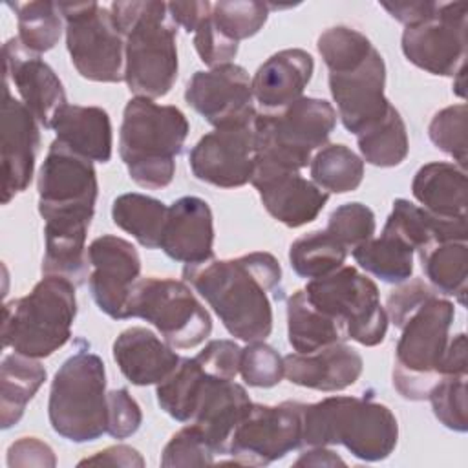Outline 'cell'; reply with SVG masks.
<instances>
[{
	"instance_id": "obj_6",
	"label": "cell",
	"mask_w": 468,
	"mask_h": 468,
	"mask_svg": "<svg viewBox=\"0 0 468 468\" xmlns=\"http://www.w3.org/2000/svg\"><path fill=\"white\" fill-rule=\"evenodd\" d=\"M106 369L88 347L68 356L53 377L48 402L49 424L71 442H90L106 433Z\"/></svg>"
},
{
	"instance_id": "obj_3",
	"label": "cell",
	"mask_w": 468,
	"mask_h": 468,
	"mask_svg": "<svg viewBox=\"0 0 468 468\" xmlns=\"http://www.w3.org/2000/svg\"><path fill=\"white\" fill-rule=\"evenodd\" d=\"M188 128L179 108L157 104L146 97L130 99L119 132V155L130 179L150 190L168 186Z\"/></svg>"
},
{
	"instance_id": "obj_7",
	"label": "cell",
	"mask_w": 468,
	"mask_h": 468,
	"mask_svg": "<svg viewBox=\"0 0 468 468\" xmlns=\"http://www.w3.org/2000/svg\"><path fill=\"white\" fill-rule=\"evenodd\" d=\"M335 126L336 110L314 97H302L278 112H258L254 161L300 172L325 146Z\"/></svg>"
},
{
	"instance_id": "obj_30",
	"label": "cell",
	"mask_w": 468,
	"mask_h": 468,
	"mask_svg": "<svg viewBox=\"0 0 468 468\" xmlns=\"http://www.w3.org/2000/svg\"><path fill=\"white\" fill-rule=\"evenodd\" d=\"M46 380V369L38 358L11 353L2 358L0 366V426L9 430L15 426L27 402L35 397Z\"/></svg>"
},
{
	"instance_id": "obj_36",
	"label": "cell",
	"mask_w": 468,
	"mask_h": 468,
	"mask_svg": "<svg viewBox=\"0 0 468 468\" xmlns=\"http://www.w3.org/2000/svg\"><path fill=\"white\" fill-rule=\"evenodd\" d=\"M208 377L196 356L181 358L170 377L157 384L155 395L161 410L179 422H190Z\"/></svg>"
},
{
	"instance_id": "obj_29",
	"label": "cell",
	"mask_w": 468,
	"mask_h": 468,
	"mask_svg": "<svg viewBox=\"0 0 468 468\" xmlns=\"http://www.w3.org/2000/svg\"><path fill=\"white\" fill-rule=\"evenodd\" d=\"M411 194L437 218H466V172L455 163L433 161L420 166L413 177Z\"/></svg>"
},
{
	"instance_id": "obj_40",
	"label": "cell",
	"mask_w": 468,
	"mask_h": 468,
	"mask_svg": "<svg viewBox=\"0 0 468 468\" xmlns=\"http://www.w3.org/2000/svg\"><path fill=\"white\" fill-rule=\"evenodd\" d=\"M269 7L254 0H221L212 4L210 18L214 26L230 40L238 42L254 37L267 22Z\"/></svg>"
},
{
	"instance_id": "obj_44",
	"label": "cell",
	"mask_w": 468,
	"mask_h": 468,
	"mask_svg": "<svg viewBox=\"0 0 468 468\" xmlns=\"http://www.w3.org/2000/svg\"><path fill=\"white\" fill-rule=\"evenodd\" d=\"M441 424L453 431H466V375H444L428 395Z\"/></svg>"
},
{
	"instance_id": "obj_46",
	"label": "cell",
	"mask_w": 468,
	"mask_h": 468,
	"mask_svg": "<svg viewBox=\"0 0 468 468\" xmlns=\"http://www.w3.org/2000/svg\"><path fill=\"white\" fill-rule=\"evenodd\" d=\"M214 452L196 424H186L166 442L161 466H205L214 463Z\"/></svg>"
},
{
	"instance_id": "obj_52",
	"label": "cell",
	"mask_w": 468,
	"mask_h": 468,
	"mask_svg": "<svg viewBox=\"0 0 468 468\" xmlns=\"http://www.w3.org/2000/svg\"><path fill=\"white\" fill-rule=\"evenodd\" d=\"M380 5L404 27L417 26L428 18H431L437 13L439 2L431 0H391V2H380Z\"/></svg>"
},
{
	"instance_id": "obj_45",
	"label": "cell",
	"mask_w": 468,
	"mask_h": 468,
	"mask_svg": "<svg viewBox=\"0 0 468 468\" xmlns=\"http://www.w3.org/2000/svg\"><path fill=\"white\" fill-rule=\"evenodd\" d=\"M239 375L252 388H272L285 377L283 356L263 340L247 342L241 349Z\"/></svg>"
},
{
	"instance_id": "obj_18",
	"label": "cell",
	"mask_w": 468,
	"mask_h": 468,
	"mask_svg": "<svg viewBox=\"0 0 468 468\" xmlns=\"http://www.w3.org/2000/svg\"><path fill=\"white\" fill-rule=\"evenodd\" d=\"M88 285L97 307L113 320L128 318V300L141 272L137 249L112 234L95 238L88 247Z\"/></svg>"
},
{
	"instance_id": "obj_53",
	"label": "cell",
	"mask_w": 468,
	"mask_h": 468,
	"mask_svg": "<svg viewBox=\"0 0 468 468\" xmlns=\"http://www.w3.org/2000/svg\"><path fill=\"white\" fill-rule=\"evenodd\" d=\"M80 466L84 464H95V466H124V468H143L144 466V459L141 457V453L126 444H115V446H108L97 453H93L91 457H86L79 463Z\"/></svg>"
},
{
	"instance_id": "obj_32",
	"label": "cell",
	"mask_w": 468,
	"mask_h": 468,
	"mask_svg": "<svg viewBox=\"0 0 468 468\" xmlns=\"http://www.w3.org/2000/svg\"><path fill=\"white\" fill-rule=\"evenodd\" d=\"M166 216L168 207L163 201L139 192L121 194L112 205L113 223L146 249L159 247Z\"/></svg>"
},
{
	"instance_id": "obj_31",
	"label": "cell",
	"mask_w": 468,
	"mask_h": 468,
	"mask_svg": "<svg viewBox=\"0 0 468 468\" xmlns=\"http://www.w3.org/2000/svg\"><path fill=\"white\" fill-rule=\"evenodd\" d=\"M287 336L296 353H313L325 346L346 342L342 325L316 309L303 289L287 298Z\"/></svg>"
},
{
	"instance_id": "obj_57",
	"label": "cell",
	"mask_w": 468,
	"mask_h": 468,
	"mask_svg": "<svg viewBox=\"0 0 468 468\" xmlns=\"http://www.w3.org/2000/svg\"><path fill=\"white\" fill-rule=\"evenodd\" d=\"M453 91L459 97H464V68L453 77Z\"/></svg>"
},
{
	"instance_id": "obj_28",
	"label": "cell",
	"mask_w": 468,
	"mask_h": 468,
	"mask_svg": "<svg viewBox=\"0 0 468 468\" xmlns=\"http://www.w3.org/2000/svg\"><path fill=\"white\" fill-rule=\"evenodd\" d=\"M402 239L413 252H420L441 241H466V218L442 219L408 199H395L391 214L382 229Z\"/></svg>"
},
{
	"instance_id": "obj_15",
	"label": "cell",
	"mask_w": 468,
	"mask_h": 468,
	"mask_svg": "<svg viewBox=\"0 0 468 468\" xmlns=\"http://www.w3.org/2000/svg\"><path fill=\"white\" fill-rule=\"evenodd\" d=\"M185 101L214 128L252 122L258 115L250 77L234 62L196 71L186 84Z\"/></svg>"
},
{
	"instance_id": "obj_51",
	"label": "cell",
	"mask_w": 468,
	"mask_h": 468,
	"mask_svg": "<svg viewBox=\"0 0 468 468\" xmlns=\"http://www.w3.org/2000/svg\"><path fill=\"white\" fill-rule=\"evenodd\" d=\"M57 459L49 444L37 437H20L7 448V466H55Z\"/></svg>"
},
{
	"instance_id": "obj_9",
	"label": "cell",
	"mask_w": 468,
	"mask_h": 468,
	"mask_svg": "<svg viewBox=\"0 0 468 468\" xmlns=\"http://www.w3.org/2000/svg\"><path fill=\"white\" fill-rule=\"evenodd\" d=\"M309 302L335 318L346 335L362 346H378L388 331V314L380 305L377 283L351 265L309 280L303 287Z\"/></svg>"
},
{
	"instance_id": "obj_13",
	"label": "cell",
	"mask_w": 468,
	"mask_h": 468,
	"mask_svg": "<svg viewBox=\"0 0 468 468\" xmlns=\"http://www.w3.org/2000/svg\"><path fill=\"white\" fill-rule=\"evenodd\" d=\"M466 2H439L437 13L402 31V53L417 68L455 77L466 64Z\"/></svg>"
},
{
	"instance_id": "obj_27",
	"label": "cell",
	"mask_w": 468,
	"mask_h": 468,
	"mask_svg": "<svg viewBox=\"0 0 468 468\" xmlns=\"http://www.w3.org/2000/svg\"><path fill=\"white\" fill-rule=\"evenodd\" d=\"M51 130L57 141L90 161L108 163L112 159V121L99 106L66 104L57 113Z\"/></svg>"
},
{
	"instance_id": "obj_14",
	"label": "cell",
	"mask_w": 468,
	"mask_h": 468,
	"mask_svg": "<svg viewBox=\"0 0 468 468\" xmlns=\"http://www.w3.org/2000/svg\"><path fill=\"white\" fill-rule=\"evenodd\" d=\"M38 212L93 216L99 192L93 161L53 141L38 170Z\"/></svg>"
},
{
	"instance_id": "obj_34",
	"label": "cell",
	"mask_w": 468,
	"mask_h": 468,
	"mask_svg": "<svg viewBox=\"0 0 468 468\" xmlns=\"http://www.w3.org/2000/svg\"><path fill=\"white\" fill-rule=\"evenodd\" d=\"M356 143L362 161L380 168L400 165L410 152L406 124L393 104L384 117L356 135Z\"/></svg>"
},
{
	"instance_id": "obj_8",
	"label": "cell",
	"mask_w": 468,
	"mask_h": 468,
	"mask_svg": "<svg viewBox=\"0 0 468 468\" xmlns=\"http://www.w3.org/2000/svg\"><path fill=\"white\" fill-rule=\"evenodd\" d=\"M453 316V303L433 294L400 327L393 386L404 399L424 400L441 380Z\"/></svg>"
},
{
	"instance_id": "obj_50",
	"label": "cell",
	"mask_w": 468,
	"mask_h": 468,
	"mask_svg": "<svg viewBox=\"0 0 468 468\" xmlns=\"http://www.w3.org/2000/svg\"><path fill=\"white\" fill-rule=\"evenodd\" d=\"M196 358L210 377L234 380L239 373L241 347L234 340H210Z\"/></svg>"
},
{
	"instance_id": "obj_24",
	"label": "cell",
	"mask_w": 468,
	"mask_h": 468,
	"mask_svg": "<svg viewBox=\"0 0 468 468\" xmlns=\"http://www.w3.org/2000/svg\"><path fill=\"white\" fill-rule=\"evenodd\" d=\"M313 71L314 60L305 49L289 48L271 55L250 79L258 112H278L302 99Z\"/></svg>"
},
{
	"instance_id": "obj_54",
	"label": "cell",
	"mask_w": 468,
	"mask_h": 468,
	"mask_svg": "<svg viewBox=\"0 0 468 468\" xmlns=\"http://www.w3.org/2000/svg\"><path fill=\"white\" fill-rule=\"evenodd\" d=\"M168 13L176 26H181L185 31L194 33L203 20L210 16L212 4L210 2H168Z\"/></svg>"
},
{
	"instance_id": "obj_19",
	"label": "cell",
	"mask_w": 468,
	"mask_h": 468,
	"mask_svg": "<svg viewBox=\"0 0 468 468\" xmlns=\"http://www.w3.org/2000/svg\"><path fill=\"white\" fill-rule=\"evenodd\" d=\"M4 80L13 84L20 101L38 121L40 128L51 130L57 113L68 104L64 86L53 68L37 53L29 51L18 37L4 48Z\"/></svg>"
},
{
	"instance_id": "obj_55",
	"label": "cell",
	"mask_w": 468,
	"mask_h": 468,
	"mask_svg": "<svg viewBox=\"0 0 468 468\" xmlns=\"http://www.w3.org/2000/svg\"><path fill=\"white\" fill-rule=\"evenodd\" d=\"M466 335L459 333L450 338L444 358H442V377L444 375H466Z\"/></svg>"
},
{
	"instance_id": "obj_37",
	"label": "cell",
	"mask_w": 468,
	"mask_h": 468,
	"mask_svg": "<svg viewBox=\"0 0 468 468\" xmlns=\"http://www.w3.org/2000/svg\"><path fill=\"white\" fill-rule=\"evenodd\" d=\"M309 174L311 181L327 194H346L360 186L364 161L346 144H325L311 157Z\"/></svg>"
},
{
	"instance_id": "obj_4",
	"label": "cell",
	"mask_w": 468,
	"mask_h": 468,
	"mask_svg": "<svg viewBox=\"0 0 468 468\" xmlns=\"http://www.w3.org/2000/svg\"><path fill=\"white\" fill-rule=\"evenodd\" d=\"M302 446H346L360 461L389 457L399 441V424L386 404L366 397H327L303 404Z\"/></svg>"
},
{
	"instance_id": "obj_12",
	"label": "cell",
	"mask_w": 468,
	"mask_h": 468,
	"mask_svg": "<svg viewBox=\"0 0 468 468\" xmlns=\"http://www.w3.org/2000/svg\"><path fill=\"white\" fill-rule=\"evenodd\" d=\"M303 404L285 400L276 406L250 404L245 417L234 428L225 463L243 466H265L302 446Z\"/></svg>"
},
{
	"instance_id": "obj_38",
	"label": "cell",
	"mask_w": 468,
	"mask_h": 468,
	"mask_svg": "<svg viewBox=\"0 0 468 468\" xmlns=\"http://www.w3.org/2000/svg\"><path fill=\"white\" fill-rule=\"evenodd\" d=\"M347 254V249L325 230H311L292 241L289 261L300 278L316 280L340 269Z\"/></svg>"
},
{
	"instance_id": "obj_11",
	"label": "cell",
	"mask_w": 468,
	"mask_h": 468,
	"mask_svg": "<svg viewBox=\"0 0 468 468\" xmlns=\"http://www.w3.org/2000/svg\"><path fill=\"white\" fill-rule=\"evenodd\" d=\"M66 48L80 77L93 82L124 80V37L110 7L97 2H58Z\"/></svg>"
},
{
	"instance_id": "obj_25",
	"label": "cell",
	"mask_w": 468,
	"mask_h": 468,
	"mask_svg": "<svg viewBox=\"0 0 468 468\" xmlns=\"http://www.w3.org/2000/svg\"><path fill=\"white\" fill-rule=\"evenodd\" d=\"M113 360L135 386L161 384L179 364L174 347L146 327H128L113 342Z\"/></svg>"
},
{
	"instance_id": "obj_2",
	"label": "cell",
	"mask_w": 468,
	"mask_h": 468,
	"mask_svg": "<svg viewBox=\"0 0 468 468\" xmlns=\"http://www.w3.org/2000/svg\"><path fill=\"white\" fill-rule=\"evenodd\" d=\"M112 18L124 37V82L135 97H165L177 79V26L166 2H112Z\"/></svg>"
},
{
	"instance_id": "obj_42",
	"label": "cell",
	"mask_w": 468,
	"mask_h": 468,
	"mask_svg": "<svg viewBox=\"0 0 468 468\" xmlns=\"http://www.w3.org/2000/svg\"><path fill=\"white\" fill-rule=\"evenodd\" d=\"M375 229L377 221L373 210L364 203L353 201L336 207L329 214L327 227L324 230L331 234L344 249H347V252H351L355 247L371 239Z\"/></svg>"
},
{
	"instance_id": "obj_17",
	"label": "cell",
	"mask_w": 468,
	"mask_h": 468,
	"mask_svg": "<svg viewBox=\"0 0 468 468\" xmlns=\"http://www.w3.org/2000/svg\"><path fill=\"white\" fill-rule=\"evenodd\" d=\"M329 91L344 128L355 135L386 115L391 102L386 88V64L377 48L360 62L329 71Z\"/></svg>"
},
{
	"instance_id": "obj_39",
	"label": "cell",
	"mask_w": 468,
	"mask_h": 468,
	"mask_svg": "<svg viewBox=\"0 0 468 468\" xmlns=\"http://www.w3.org/2000/svg\"><path fill=\"white\" fill-rule=\"evenodd\" d=\"M9 7L16 13L18 40L40 55L57 46L62 35V15L55 2H15Z\"/></svg>"
},
{
	"instance_id": "obj_20",
	"label": "cell",
	"mask_w": 468,
	"mask_h": 468,
	"mask_svg": "<svg viewBox=\"0 0 468 468\" xmlns=\"http://www.w3.org/2000/svg\"><path fill=\"white\" fill-rule=\"evenodd\" d=\"M250 183L258 190L265 210L289 229L314 221L329 199L325 190L298 170L265 163L254 161Z\"/></svg>"
},
{
	"instance_id": "obj_56",
	"label": "cell",
	"mask_w": 468,
	"mask_h": 468,
	"mask_svg": "<svg viewBox=\"0 0 468 468\" xmlns=\"http://www.w3.org/2000/svg\"><path fill=\"white\" fill-rule=\"evenodd\" d=\"M336 464H346V461L335 452L327 450L325 446H311V450L303 452L294 461V466H336Z\"/></svg>"
},
{
	"instance_id": "obj_48",
	"label": "cell",
	"mask_w": 468,
	"mask_h": 468,
	"mask_svg": "<svg viewBox=\"0 0 468 468\" xmlns=\"http://www.w3.org/2000/svg\"><path fill=\"white\" fill-rule=\"evenodd\" d=\"M108 424L106 433L113 439L133 435L143 422V411L126 388L108 391Z\"/></svg>"
},
{
	"instance_id": "obj_1",
	"label": "cell",
	"mask_w": 468,
	"mask_h": 468,
	"mask_svg": "<svg viewBox=\"0 0 468 468\" xmlns=\"http://www.w3.org/2000/svg\"><path fill=\"white\" fill-rule=\"evenodd\" d=\"M183 280L212 307L225 329L243 340H265L272 331L269 292L282 282V267L271 252H249L232 260L185 265Z\"/></svg>"
},
{
	"instance_id": "obj_5",
	"label": "cell",
	"mask_w": 468,
	"mask_h": 468,
	"mask_svg": "<svg viewBox=\"0 0 468 468\" xmlns=\"http://www.w3.org/2000/svg\"><path fill=\"white\" fill-rule=\"evenodd\" d=\"M75 283L64 276H44L22 298L4 303L2 342L15 353L46 358L71 336L77 316Z\"/></svg>"
},
{
	"instance_id": "obj_16",
	"label": "cell",
	"mask_w": 468,
	"mask_h": 468,
	"mask_svg": "<svg viewBox=\"0 0 468 468\" xmlns=\"http://www.w3.org/2000/svg\"><path fill=\"white\" fill-rule=\"evenodd\" d=\"M256 152L254 121L214 128L190 150L192 174L219 188H238L250 183Z\"/></svg>"
},
{
	"instance_id": "obj_22",
	"label": "cell",
	"mask_w": 468,
	"mask_h": 468,
	"mask_svg": "<svg viewBox=\"0 0 468 468\" xmlns=\"http://www.w3.org/2000/svg\"><path fill=\"white\" fill-rule=\"evenodd\" d=\"M159 247L185 265L214 258V218L208 203L197 196H183L168 207Z\"/></svg>"
},
{
	"instance_id": "obj_21",
	"label": "cell",
	"mask_w": 468,
	"mask_h": 468,
	"mask_svg": "<svg viewBox=\"0 0 468 468\" xmlns=\"http://www.w3.org/2000/svg\"><path fill=\"white\" fill-rule=\"evenodd\" d=\"M40 146V124L26 104L11 95L4 80L2 101V203L24 192L35 172Z\"/></svg>"
},
{
	"instance_id": "obj_26",
	"label": "cell",
	"mask_w": 468,
	"mask_h": 468,
	"mask_svg": "<svg viewBox=\"0 0 468 468\" xmlns=\"http://www.w3.org/2000/svg\"><path fill=\"white\" fill-rule=\"evenodd\" d=\"M250 404L245 388L238 382L208 377L190 422L197 426L214 453L225 455L229 439Z\"/></svg>"
},
{
	"instance_id": "obj_35",
	"label": "cell",
	"mask_w": 468,
	"mask_h": 468,
	"mask_svg": "<svg viewBox=\"0 0 468 468\" xmlns=\"http://www.w3.org/2000/svg\"><path fill=\"white\" fill-rule=\"evenodd\" d=\"M355 261L386 283H402L413 272V249L397 236L384 232L351 250Z\"/></svg>"
},
{
	"instance_id": "obj_49",
	"label": "cell",
	"mask_w": 468,
	"mask_h": 468,
	"mask_svg": "<svg viewBox=\"0 0 468 468\" xmlns=\"http://www.w3.org/2000/svg\"><path fill=\"white\" fill-rule=\"evenodd\" d=\"M194 48L199 55V58L208 66L216 68L221 64L232 62V58L238 55L239 44L225 37L208 16L203 20V24L194 31Z\"/></svg>"
},
{
	"instance_id": "obj_41",
	"label": "cell",
	"mask_w": 468,
	"mask_h": 468,
	"mask_svg": "<svg viewBox=\"0 0 468 468\" xmlns=\"http://www.w3.org/2000/svg\"><path fill=\"white\" fill-rule=\"evenodd\" d=\"M316 48L324 64L327 66V71L353 66L364 60L375 49L364 33L347 26H333L322 31Z\"/></svg>"
},
{
	"instance_id": "obj_43",
	"label": "cell",
	"mask_w": 468,
	"mask_h": 468,
	"mask_svg": "<svg viewBox=\"0 0 468 468\" xmlns=\"http://www.w3.org/2000/svg\"><path fill=\"white\" fill-rule=\"evenodd\" d=\"M466 104H453L446 106L441 112H437L428 126V135L431 143L453 157L457 161V166L464 168L466 166V150H468V141H466Z\"/></svg>"
},
{
	"instance_id": "obj_10",
	"label": "cell",
	"mask_w": 468,
	"mask_h": 468,
	"mask_svg": "<svg viewBox=\"0 0 468 468\" xmlns=\"http://www.w3.org/2000/svg\"><path fill=\"white\" fill-rule=\"evenodd\" d=\"M128 318L150 322L177 349L199 346L212 331L208 311L190 285L176 278H139L128 300Z\"/></svg>"
},
{
	"instance_id": "obj_47",
	"label": "cell",
	"mask_w": 468,
	"mask_h": 468,
	"mask_svg": "<svg viewBox=\"0 0 468 468\" xmlns=\"http://www.w3.org/2000/svg\"><path fill=\"white\" fill-rule=\"evenodd\" d=\"M433 294L435 291L420 278H411L399 283V287H395L386 300L384 311L388 314V320L400 329L406 320Z\"/></svg>"
},
{
	"instance_id": "obj_23",
	"label": "cell",
	"mask_w": 468,
	"mask_h": 468,
	"mask_svg": "<svg viewBox=\"0 0 468 468\" xmlns=\"http://www.w3.org/2000/svg\"><path fill=\"white\" fill-rule=\"evenodd\" d=\"M362 369L360 353L346 342H336L313 353L283 356L285 377L296 386L316 391H342L360 378Z\"/></svg>"
},
{
	"instance_id": "obj_33",
	"label": "cell",
	"mask_w": 468,
	"mask_h": 468,
	"mask_svg": "<svg viewBox=\"0 0 468 468\" xmlns=\"http://www.w3.org/2000/svg\"><path fill=\"white\" fill-rule=\"evenodd\" d=\"M422 271L435 291L457 298L461 305L466 302V241H441L419 252Z\"/></svg>"
}]
</instances>
